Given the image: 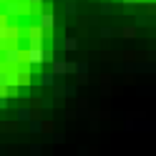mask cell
<instances>
[{"label": "cell", "instance_id": "6da1fadb", "mask_svg": "<svg viewBox=\"0 0 156 156\" xmlns=\"http://www.w3.org/2000/svg\"><path fill=\"white\" fill-rule=\"evenodd\" d=\"M28 63L30 66H41V63H45L48 61V53L43 51V48H28Z\"/></svg>", "mask_w": 156, "mask_h": 156}, {"label": "cell", "instance_id": "7a4b0ae2", "mask_svg": "<svg viewBox=\"0 0 156 156\" xmlns=\"http://www.w3.org/2000/svg\"><path fill=\"white\" fill-rule=\"evenodd\" d=\"M3 61H5L8 66H18V63H23V51H18L15 45L5 48V53H3Z\"/></svg>", "mask_w": 156, "mask_h": 156}, {"label": "cell", "instance_id": "3957f363", "mask_svg": "<svg viewBox=\"0 0 156 156\" xmlns=\"http://www.w3.org/2000/svg\"><path fill=\"white\" fill-rule=\"evenodd\" d=\"M5 13H8V15H20V13H25V10H23V3H18V0H8V3H5Z\"/></svg>", "mask_w": 156, "mask_h": 156}, {"label": "cell", "instance_id": "277c9868", "mask_svg": "<svg viewBox=\"0 0 156 156\" xmlns=\"http://www.w3.org/2000/svg\"><path fill=\"white\" fill-rule=\"evenodd\" d=\"M38 25H43L45 30H51V28L55 25V18H53V13H41V18H38Z\"/></svg>", "mask_w": 156, "mask_h": 156}, {"label": "cell", "instance_id": "5b68a950", "mask_svg": "<svg viewBox=\"0 0 156 156\" xmlns=\"http://www.w3.org/2000/svg\"><path fill=\"white\" fill-rule=\"evenodd\" d=\"M55 78H58V76H55L53 71H45V73L41 76V86H55Z\"/></svg>", "mask_w": 156, "mask_h": 156}, {"label": "cell", "instance_id": "8992f818", "mask_svg": "<svg viewBox=\"0 0 156 156\" xmlns=\"http://www.w3.org/2000/svg\"><path fill=\"white\" fill-rule=\"evenodd\" d=\"M53 73H55V76H66V73H68V63L55 61V63H53Z\"/></svg>", "mask_w": 156, "mask_h": 156}, {"label": "cell", "instance_id": "52a82bcc", "mask_svg": "<svg viewBox=\"0 0 156 156\" xmlns=\"http://www.w3.org/2000/svg\"><path fill=\"white\" fill-rule=\"evenodd\" d=\"M55 96H76V88H71V86H58Z\"/></svg>", "mask_w": 156, "mask_h": 156}, {"label": "cell", "instance_id": "ba28073f", "mask_svg": "<svg viewBox=\"0 0 156 156\" xmlns=\"http://www.w3.org/2000/svg\"><path fill=\"white\" fill-rule=\"evenodd\" d=\"M28 123H30V133H41V131H43V123L38 121V119H30Z\"/></svg>", "mask_w": 156, "mask_h": 156}, {"label": "cell", "instance_id": "9c48e42d", "mask_svg": "<svg viewBox=\"0 0 156 156\" xmlns=\"http://www.w3.org/2000/svg\"><path fill=\"white\" fill-rule=\"evenodd\" d=\"M63 48H66V51H76V48H78V41H76V38H66V41H63Z\"/></svg>", "mask_w": 156, "mask_h": 156}, {"label": "cell", "instance_id": "30bf717a", "mask_svg": "<svg viewBox=\"0 0 156 156\" xmlns=\"http://www.w3.org/2000/svg\"><path fill=\"white\" fill-rule=\"evenodd\" d=\"M33 116H30V108H20L18 111V121H30Z\"/></svg>", "mask_w": 156, "mask_h": 156}, {"label": "cell", "instance_id": "8fae6325", "mask_svg": "<svg viewBox=\"0 0 156 156\" xmlns=\"http://www.w3.org/2000/svg\"><path fill=\"white\" fill-rule=\"evenodd\" d=\"M76 0H66V15H76Z\"/></svg>", "mask_w": 156, "mask_h": 156}, {"label": "cell", "instance_id": "7c38bea8", "mask_svg": "<svg viewBox=\"0 0 156 156\" xmlns=\"http://www.w3.org/2000/svg\"><path fill=\"white\" fill-rule=\"evenodd\" d=\"M111 35H113V28H101V38H106V41H108Z\"/></svg>", "mask_w": 156, "mask_h": 156}, {"label": "cell", "instance_id": "4fadbf2b", "mask_svg": "<svg viewBox=\"0 0 156 156\" xmlns=\"http://www.w3.org/2000/svg\"><path fill=\"white\" fill-rule=\"evenodd\" d=\"M101 13H103V15H111V13H113L111 3H103V5H101Z\"/></svg>", "mask_w": 156, "mask_h": 156}, {"label": "cell", "instance_id": "5bb4252c", "mask_svg": "<svg viewBox=\"0 0 156 156\" xmlns=\"http://www.w3.org/2000/svg\"><path fill=\"white\" fill-rule=\"evenodd\" d=\"M123 38H136V28H123Z\"/></svg>", "mask_w": 156, "mask_h": 156}, {"label": "cell", "instance_id": "9a60e30c", "mask_svg": "<svg viewBox=\"0 0 156 156\" xmlns=\"http://www.w3.org/2000/svg\"><path fill=\"white\" fill-rule=\"evenodd\" d=\"M41 151H43V146H41V144H35L33 149H30V154H33V156H38V154H41Z\"/></svg>", "mask_w": 156, "mask_h": 156}, {"label": "cell", "instance_id": "2e32d148", "mask_svg": "<svg viewBox=\"0 0 156 156\" xmlns=\"http://www.w3.org/2000/svg\"><path fill=\"white\" fill-rule=\"evenodd\" d=\"M5 106H8V96L0 93V108H5Z\"/></svg>", "mask_w": 156, "mask_h": 156}, {"label": "cell", "instance_id": "e0dca14e", "mask_svg": "<svg viewBox=\"0 0 156 156\" xmlns=\"http://www.w3.org/2000/svg\"><path fill=\"white\" fill-rule=\"evenodd\" d=\"M68 73H78V63H68Z\"/></svg>", "mask_w": 156, "mask_h": 156}, {"label": "cell", "instance_id": "ac0fdd59", "mask_svg": "<svg viewBox=\"0 0 156 156\" xmlns=\"http://www.w3.org/2000/svg\"><path fill=\"white\" fill-rule=\"evenodd\" d=\"M28 3H30V8H41V5H43V0H28Z\"/></svg>", "mask_w": 156, "mask_h": 156}, {"label": "cell", "instance_id": "d6986e66", "mask_svg": "<svg viewBox=\"0 0 156 156\" xmlns=\"http://www.w3.org/2000/svg\"><path fill=\"white\" fill-rule=\"evenodd\" d=\"M123 3H126V5H133V3H136V0H123Z\"/></svg>", "mask_w": 156, "mask_h": 156}, {"label": "cell", "instance_id": "ffe728a7", "mask_svg": "<svg viewBox=\"0 0 156 156\" xmlns=\"http://www.w3.org/2000/svg\"><path fill=\"white\" fill-rule=\"evenodd\" d=\"M0 3H3V0H0Z\"/></svg>", "mask_w": 156, "mask_h": 156}]
</instances>
